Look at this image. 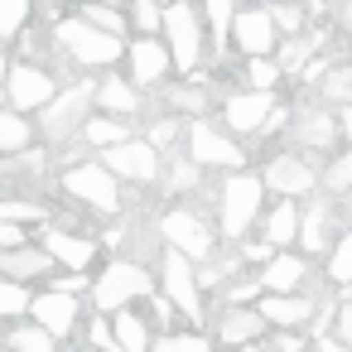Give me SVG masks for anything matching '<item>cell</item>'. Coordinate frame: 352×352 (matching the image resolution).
<instances>
[{
    "mask_svg": "<svg viewBox=\"0 0 352 352\" xmlns=\"http://www.w3.org/2000/svg\"><path fill=\"white\" fill-rule=\"evenodd\" d=\"M261 179L256 174H232L227 184H222V198H217V212H222V236H246V227L256 222V212H261Z\"/></svg>",
    "mask_w": 352,
    "mask_h": 352,
    "instance_id": "6da1fadb",
    "label": "cell"
},
{
    "mask_svg": "<svg viewBox=\"0 0 352 352\" xmlns=\"http://www.w3.org/2000/svg\"><path fill=\"white\" fill-rule=\"evenodd\" d=\"M92 102H97V87H92V82H78V87H68L63 97H54V107H44V116H39L44 135H49V140H68V135L87 131Z\"/></svg>",
    "mask_w": 352,
    "mask_h": 352,
    "instance_id": "7a4b0ae2",
    "label": "cell"
},
{
    "mask_svg": "<svg viewBox=\"0 0 352 352\" xmlns=\"http://www.w3.org/2000/svg\"><path fill=\"white\" fill-rule=\"evenodd\" d=\"M58 44H63V54H73V58L87 63V68H102V63H116V58H121V39L92 30L82 15H73V20L58 25Z\"/></svg>",
    "mask_w": 352,
    "mask_h": 352,
    "instance_id": "3957f363",
    "label": "cell"
},
{
    "mask_svg": "<svg viewBox=\"0 0 352 352\" xmlns=\"http://www.w3.org/2000/svg\"><path fill=\"white\" fill-rule=\"evenodd\" d=\"M140 294H150V270L135 265V261H111V265L102 270V280L92 285V299H97L102 314H107V309L121 314V304H131V299H140Z\"/></svg>",
    "mask_w": 352,
    "mask_h": 352,
    "instance_id": "277c9868",
    "label": "cell"
},
{
    "mask_svg": "<svg viewBox=\"0 0 352 352\" xmlns=\"http://www.w3.org/2000/svg\"><path fill=\"white\" fill-rule=\"evenodd\" d=\"M164 39H169V58L184 73H193L203 58V15L193 6H169L164 10Z\"/></svg>",
    "mask_w": 352,
    "mask_h": 352,
    "instance_id": "5b68a950",
    "label": "cell"
},
{
    "mask_svg": "<svg viewBox=\"0 0 352 352\" xmlns=\"http://www.w3.org/2000/svg\"><path fill=\"white\" fill-rule=\"evenodd\" d=\"M63 188L73 198H82L87 208H102V212H116L121 208V188H116V174L107 164H73L63 174Z\"/></svg>",
    "mask_w": 352,
    "mask_h": 352,
    "instance_id": "8992f818",
    "label": "cell"
},
{
    "mask_svg": "<svg viewBox=\"0 0 352 352\" xmlns=\"http://www.w3.org/2000/svg\"><path fill=\"white\" fill-rule=\"evenodd\" d=\"M164 299L184 314V318H203V289H198V270L188 265V256L164 251Z\"/></svg>",
    "mask_w": 352,
    "mask_h": 352,
    "instance_id": "52a82bcc",
    "label": "cell"
},
{
    "mask_svg": "<svg viewBox=\"0 0 352 352\" xmlns=\"http://www.w3.org/2000/svg\"><path fill=\"white\" fill-rule=\"evenodd\" d=\"M160 236L169 241V251H179V256H188V261L212 251V232H208V222H203L198 212H184V208H174V212L160 217Z\"/></svg>",
    "mask_w": 352,
    "mask_h": 352,
    "instance_id": "ba28073f",
    "label": "cell"
},
{
    "mask_svg": "<svg viewBox=\"0 0 352 352\" xmlns=\"http://www.w3.org/2000/svg\"><path fill=\"white\" fill-rule=\"evenodd\" d=\"M188 160H193V164H217V169H241L246 155H241L217 126L193 121V126H188Z\"/></svg>",
    "mask_w": 352,
    "mask_h": 352,
    "instance_id": "9c48e42d",
    "label": "cell"
},
{
    "mask_svg": "<svg viewBox=\"0 0 352 352\" xmlns=\"http://www.w3.org/2000/svg\"><path fill=\"white\" fill-rule=\"evenodd\" d=\"M102 164L116 174V179H131V184H150L155 174H160V150L150 145V140H126V145H116V150H107L102 155Z\"/></svg>",
    "mask_w": 352,
    "mask_h": 352,
    "instance_id": "30bf717a",
    "label": "cell"
},
{
    "mask_svg": "<svg viewBox=\"0 0 352 352\" xmlns=\"http://www.w3.org/2000/svg\"><path fill=\"white\" fill-rule=\"evenodd\" d=\"M10 107L15 111H34V107H54V73L39 63H20L10 68Z\"/></svg>",
    "mask_w": 352,
    "mask_h": 352,
    "instance_id": "8fae6325",
    "label": "cell"
},
{
    "mask_svg": "<svg viewBox=\"0 0 352 352\" xmlns=\"http://www.w3.org/2000/svg\"><path fill=\"white\" fill-rule=\"evenodd\" d=\"M261 184H265L270 193H280V198H289V203H294L299 193H314L318 174H314V164H304L299 155H275V160L265 164Z\"/></svg>",
    "mask_w": 352,
    "mask_h": 352,
    "instance_id": "7c38bea8",
    "label": "cell"
},
{
    "mask_svg": "<svg viewBox=\"0 0 352 352\" xmlns=\"http://www.w3.org/2000/svg\"><path fill=\"white\" fill-rule=\"evenodd\" d=\"M232 44H236L246 58H265V54L275 49V20H270V10H236Z\"/></svg>",
    "mask_w": 352,
    "mask_h": 352,
    "instance_id": "4fadbf2b",
    "label": "cell"
},
{
    "mask_svg": "<svg viewBox=\"0 0 352 352\" xmlns=\"http://www.w3.org/2000/svg\"><path fill=\"white\" fill-rule=\"evenodd\" d=\"M222 116L232 131H265V121L275 116V102H270V92H241V97L222 102Z\"/></svg>",
    "mask_w": 352,
    "mask_h": 352,
    "instance_id": "5bb4252c",
    "label": "cell"
},
{
    "mask_svg": "<svg viewBox=\"0 0 352 352\" xmlns=\"http://www.w3.org/2000/svg\"><path fill=\"white\" fill-rule=\"evenodd\" d=\"M256 309H261V318H265V323H275V328H299V323L318 318V314H314L318 304H314V299H304V294H265Z\"/></svg>",
    "mask_w": 352,
    "mask_h": 352,
    "instance_id": "9a60e30c",
    "label": "cell"
},
{
    "mask_svg": "<svg viewBox=\"0 0 352 352\" xmlns=\"http://www.w3.org/2000/svg\"><path fill=\"white\" fill-rule=\"evenodd\" d=\"M169 49L160 44V39H135L131 44V73H135V82L140 87H155V82H164V73H169Z\"/></svg>",
    "mask_w": 352,
    "mask_h": 352,
    "instance_id": "2e32d148",
    "label": "cell"
},
{
    "mask_svg": "<svg viewBox=\"0 0 352 352\" xmlns=\"http://www.w3.org/2000/svg\"><path fill=\"white\" fill-rule=\"evenodd\" d=\"M34 323L44 328V333H54V338H63V333H73V323H78V299H68V294H39L34 299Z\"/></svg>",
    "mask_w": 352,
    "mask_h": 352,
    "instance_id": "e0dca14e",
    "label": "cell"
},
{
    "mask_svg": "<svg viewBox=\"0 0 352 352\" xmlns=\"http://www.w3.org/2000/svg\"><path fill=\"white\" fill-rule=\"evenodd\" d=\"M338 116H328L323 107H304L299 111V121H294V140L299 145H309V150H328L333 140H338Z\"/></svg>",
    "mask_w": 352,
    "mask_h": 352,
    "instance_id": "ac0fdd59",
    "label": "cell"
},
{
    "mask_svg": "<svg viewBox=\"0 0 352 352\" xmlns=\"http://www.w3.org/2000/svg\"><path fill=\"white\" fill-rule=\"evenodd\" d=\"M44 251H49L54 261H63L68 270H82V265H92V256H97V246H92L87 236H73V232H44Z\"/></svg>",
    "mask_w": 352,
    "mask_h": 352,
    "instance_id": "d6986e66",
    "label": "cell"
},
{
    "mask_svg": "<svg viewBox=\"0 0 352 352\" xmlns=\"http://www.w3.org/2000/svg\"><path fill=\"white\" fill-rule=\"evenodd\" d=\"M0 270H6V275L20 285V280L49 275V270H54V256H49V251H34V246H20V251H0Z\"/></svg>",
    "mask_w": 352,
    "mask_h": 352,
    "instance_id": "ffe728a7",
    "label": "cell"
},
{
    "mask_svg": "<svg viewBox=\"0 0 352 352\" xmlns=\"http://www.w3.org/2000/svg\"><path fill=\"white\" fill-rule=\"evenodd\" d=\"M261 328H265V318H261V309H232L227 318H222V342L227 347H251L256 338H261Z\"/></svg>",
    "mask_w": 352,
    "mask_h": 352,
    "instance_id": "44dd1931",
    "label": "cell"
},
{
    "mask_svg": "<svg viewBox=\"0 0 352 352\" xmlns=\"http://www.w3.org/2000/svg\"><path fill=\"white\" fill-rule=\"evenodd\" d=\"M261 285H265L270 294H294V289L304 285V261H299V256H275V261L261 270Z\"/></svg>",
    "mask_w": 352,
    "mask_h": 352,
    "instance_id": "7402d4cb",
    "label": "cell"
},
{
    "mask_svg": "<svg viewBox=\"0 0 352 352\" xmlns=\"http://www.w3.org/2000/svg\"><path fill=\"white\" fill-rule=\"evenodd\" d=\"M299 222H304V212H299V203H289V198H280V203H275V212H270V222H265V241H270V246H285V241H299Z\"/></svg>",
    "mask_w": 352,
    "mask_h": 352,
    "instance_id": "603a6c76",
    "label": "cell"
},
{
    "mask_svg": "<svg viewBox=\"0 0 352 352\" xmlns=\"http://www.w3.org/2000/svg\"><path fill=\"white\" fill-rule=\"evenodd\" d=\"M111 328H116V347H121V352H150V328H145V318H140V314L121 309Z\"/></svg>",
    "mask_w": 352,
    "mask_h": 352,
    "instance_id": "cb8c5ba5",
    "label": "cell"
},
{
    "mask_svg": "<svg viewBox=\"0 0 352 352\" xmlns=\"http://www.w3.org/2000/svg\"><path fill=\"white\" fill-rule=\"evenodd\" d=\"M299 246H304V251H323V246H328V203H309V208H304Z\"/></svg>",
    "mask_w": 352,
    "mask_h": 352,
    "instance_id": "d4e9b609",
    "label": "cell"
},
{
    "mask_svg": "<svg viewBox=\"0 0 352 352\" xmlns=\"http://www.w3.org/2000/svg\"><path fill=\"white\" fill-rule=\"evenodd\" d=\"M97 102H102L107 111H116V116H135V107H140V97H135L121 78H107V82L97 87Z\"/></svg>",
    "mask_w": 352,
    "mask_h": 352,
    "instance_id": "484cf974",
    "label": "cell"
},
{
    "mask_svg": "<svg viewBox=\"0 0 352 352\" xmlns=\"http://www.w3.org/2000/svg\"><path fill=\"white\" fill-rule=\"evenodd\" d=\"M314 49H318V39H285L280 44V73H304L309 63H314Z\"/></svg>",
    "mask_w": 352,
    "mask_h": 352,
    "instance_id": "4316f807",
    "label": "cell"
},
{
    "mask_svg": "<svg viewBox=\"0 0 352 352\" xmlns=\"http://www.w3.org/2000/svg\"><path fill=\"white\" fill-rule=\"evenodd\" d=\"M82 140H87V145H97V150L107 155V150L126 145V126H121V121H102V116H92V121H87V131H82Z\"/></svg>",
    "mask_w": 352,
    "mask_h": 352,
    "instance_id": "83f0119b",
    "label": "cell"
},
{
    "mask_svg": "<svg viewBox=\"0 0 352 352\" xmlns=\"http://www.w3.org/2000/svg\"><path fill=\"white\" fill-rule=\"evenodd\" d=\"M25 145H30V121H25L20 111H0V150L15 155V150H25Z\"/></svg>",
    "mask_w": 352,
    "mask_h": 352,
    "instance_id": "f1b7e54d",
    "label": "cell"
},
{
    "mask_svg": "<svg viewBox=\"0 0 352 352\" xmlns=\"http://www.w3.org/2000/svg\"><path fill=\"white\" fill-rule=\"evenodd\" d=\"M328 280H333V285H342V289L352 285V227L342 232V241H338V246H333V256H328Z\"/></svg>",
    "mask_w": 352,
    "mask_h": 352,
    "instance_id": "f546056e",
    "label": "cell"
},
{
    "mask_svg": "<svg viewBox=\"0 0 352 352\" xmlns=\"http://www.w3.org/2000/svg\"><path fill=\"white\" fill-rule=\"evenodd\" d=\"M203 15H208V25H212V44L222 49V44L232 39V30H236V10H232V0H212Z\"/></svg>",
    "mask_w": 352,
    "mask_h": 352,
    "instance_id": "4dcf8cb0",
    "label": "cell"
},
{
    "mask_svg": "<svg viewBox=\"0 0 352 352\" xmlns=\"http://www.w3.org/2000/svg\"><path fill=\"white\" fill-rule=\"evenodd\" d=\"M30 309H34V299H30L25 285L0 280V318H20V314H30Z\"/></svg>",
    "mask_w": 352,
    "mask_h": 352,
    "instance_id": "1f68e13d",
    "label": "cell"
},
{
    "mask_svg": "<svg viewBox=\"0 0 352 352\" xmlns=\"http://www.w3.org/2000/svg\"><path fill=\"white\" fill-rule=\"evenodd\" d=\"M82 20H87L92 30L111 34V39H126V15H121V10H111V6H87V10H82Z\"/></svg>",
    "mask_w": 352,
    "mask_h": 352,
    "instance_id": "d6a6232c",
    "label": "cell"
},
{
    "mask_svg": "<svg viewBox=\"0 0 352 352\" xmlns=\"http://www.w3.org/2000/svg\"><path fill=\"white\" fill-rule=\"evenodd\" d=\"M164 184H169V193H188V188H198V164L184 160V155H169V174H164Z\"/></svg>",
    "mask_w": 352,
    "mask_h": 352,
    "instance_id": "836d02e7",
    "label": "cell"
},
{
    "mask_svg": "<svg viewBox=\"0 0 352 352\" xmlns=\"http://www.w3.org/2000/svg\"><path fill=\"white\" fill-rule=\"evenodd\" d=\"M323 188H328V193H352V150L338 155V160L323 169Z\"/></svg>",
    "mask_w": 352,
    "mask_h": 352,
    "instance_id": "e575fe53",
    "label": "cell"
},
{
    "mask_svg": "<svg viewBox=\"0 0 352 352\" xmlns=\"http://www.w3.org/2000/svg\"><path fill=\"white\" fill-rule=\"evenodd\" d=\"M246 82H251V92H270V87L280 82V63H270V58H251V63H246Z\"/></svg>",
    "mask_w": 352,
    "mask_h": 352,
    "instance_id": "d590c367",
    "label": "cell"
},
{
    "mask_svg": "<svg viewBox=\"0 0 352 352\" xmlns=\"http://www.w3.org/2000/svg\"><path fill=\"white\" fill-rule=\"evenodd\" d=\"M10 347H15V352H54V333H44L39 323H34V328H15Z\"/></svg>",
    "mask_w": 352,
    "mask_h": 352,
    "instance_id": "8d00e7d4",
    "label": "cell"
},
{
    "mask_svg": "<svg viewBox=\"0 0 352 352\" xmlns=\"http://www.w3.org/2000/svg\"><path fill=\"white\" fill-rule=\"evenodd\" d=\"M323 97L328 102H342V111H347L352 107V68H333L323 78Z\"/></svg>",
    "mask_w": 352,
    "mask_h": 352,
    "instance_id": "74e56055",
    "label": "cell"
},
{
    "mask_svg": "<svg viewBox=\"0 0 352 352\" xmlns=\"http://www.w3.org/2000/svg\"><path fill=\"white\" fill-rule=\"evenodd\" d=\"M25 20H30V6H25V0H0V39H15Z\"/></svg>",
    "mask_w": 352,
    "mask_h": 352,
    "instance_id": "f35d334b",
    "label": "cell"
},
{
    "mask_svg": "<svg viewBox=\"0 0 352 352\" xmlns=\"http://www.w3.org/2000/svg\"><path fill=\"white\" fill-rule=\"evenodd\" d=\"M131 25H135V30L150 39L155 30H164V10H155L150 0H135V10H131Z\"/></svg>",
    "mask_w": 352,
    "mask_h": 352,
    "instance_id": "ab89813d",
    "label": "cell"
},
{
    "mask_svg": "<svg viewBox=\"0 0 352 352\" xmlns=\"http://www.w3.org/2000/svg\"><path fill=\"white\" fill-rule=\"evenodd\" d=\"M155 352H212V347H208V338H198V333H169Z\"/></svg>",
    "mask_w": 352,
    "mask_h": 352,
    "instance_id": "60d3db41",
    "label": "cell"
},
{
    "mask_svg": "<svg viewBox=\"0 0 352 352\" xmlns=\"http://www.w3.org/2000/svg\"><path fill=\"white\" fill-rule=\"evenodd\" d=\"M39 217H44L39 203H0V222H15L20 227V222H39Z\"/></svg>",
    "mask_w": 352,
    "mask_h": 352,
    "instance_id": "b9f144b4",
    "label": "cell"
},
{
    "mask_svg": "<svg viewBox=\"0 0 352 352\" xmlns=\"http://www.w3.org/2000/svg\"><path fill=\"white\" fill-rule=\"evenodd\" d=\"M270 20H275V30H285L289 39H299V30H304V10H294V6H275Z\"/></svg>",
    "mask_w": 352,
    "mask_h": 352,
    "instance_id": "7bdbcfd3",
    "label": "cell"
},
{
    "mask_svg": "<svg viewBox=\"0 0 352 352\" xmlns=\"http://www.w3.org/2000/svg\"><path fill=\"white\" fill-rule=\"evenodd\" d=\"M174 135H179V121H160V126H155V131H150L145 140H150V145H155V150L164 155V150L174 145Z\"/></svg>",
    "mask_w": 352,
    "mask_h": 352,
    "instance_id": "ee69618b",
    "label": "cell"
},
{
    "mask_svg": "<svg viewBox=\"0 0 352 352\" xmlns=\"http://www.w3.org/2000/svg\"><path fill=\"white\" fill-rule=\"evenodd\" d=\"M174 107L179 111H203V87H179L174 92Z\"/></svg>",
    "mask_w": 352,
    "mask_h": 352,
    "instance_id": "f6af8a7d",
    "label": "cell"
},
{
    "mask_svg": "<svg viewBox=\"0 0 352 352\" xmlns=\"http://www.w3.org/2000/svg\"><path fill=\"white\" fill-rule=\"evenodd\" d=\"M20 246H25V227L0 222V251H20Z\"/></svg>",
    "mask_w": 352,
    "mask_h": 352,
    "instance_id": "bcb514c9",
    "label": "cell"
},
{
    "mask_svg": "<svg viewBox=\"0 0 352 352\" xmlns=\"http://www.w3.org/2000/svg\"><path fill=\"white\" fill-rule=\"evenodd\" d=\"M338 338H342L347 352H352V304H338Z\"/></svg>",
    "mask_w": 352,
    "mask_h": 352,
    "instance_id": "7dc6e473",
    "label": "cell"
},
{
    "mask_svg": "<svg viewBox=\"0 0 352 352\" xmlns=\"http://www.w3.org/2000/svg\"><path fill=\"white\" fill-rule=\"evenodd\" d=\"M78 289H87V275H63V280L54 285V294H68V299H73Z\"/></svg>",
    "mask_w": 352,
    "mask_h": 352,
    "instance_id": "c3c4849f",
    "label": "cell"
},
{
    "mask_svg": "<svg viewBox=\"0 0 352 352\" xmlns=\"http://www.w3.org/2000/svg\"><path fill=\"white\" fill-rule=\"evenodd\" d=\"M318 352H347V342H342V338H328V333H323V338H318Z\"/></svg>",
    "mask_w": 352,
    "mask_h": 352,
    "instance_id": "681fc988",
    "label": "cell"
},
{
    "mask_svg": "<svg viewBox=\"0 0 352 352\" xmlns=\"http://www.w3.org/2000/svg\"><path fill=\"white\" fill-rule=\"evenodd\" d=\"M155 318L169 323V318H174V304H169V299H155Z\"/></svg>",
    "mask_w": 352,
    "mask_h": 352,
    "instance_id": "f907efd6",
    "label": "cell"
},
{
    "mask_svg": "<svg viewBox=\"0 0 352 352\" xmlns=\"http://www.w3.org/2000/svg\"><path fill=\"white\" fill-rule=\"evenodd\" d=\"M275 347H280V352H299V338H294V333H280V342H275Z\"/></svg>",
    "mask_w": 352,
    "mask_h": 352,
    "instance_id": "816d5d0a",
    "label": "cell"
},
{
    "mask_svg": "<svg viewBox=\"0 0 352 352\" xmlns=\"http://www.w3.org/2000/svg\"><path fill=\"white\" fill-rule=\"evenodd\" d=\"M338 126H342V135H347V140H352V107H347V111H342V116H338Z\"/></svg>",
    "mask_w": 352,
    "mask_h": 352,
    "instance_id": "f5cc1de1",
    "label": "cell"
},
{
    "mask_svg": "<svg viewBox=\"0 0 352 352\" xmlns=\"http://www.w3.org/2000/svg\"><path fill=\"white\" fill-rule=\"evenodd\" d=\"M0 78H6V82H10V68H6V58H0Z\"/></svg>",
    "mask_w": 352,
    "mask_h": 352,
    "instance_id": "db71d44e",
    "label": "cell"
},
{
    "mask_svg": "<svg viewBox=\"0 0 352 352\" xmlns=\"http://www.w3.org/2000/svg\"><path fill=\"white\" fill-rule=\"evenodd\" d=\"M241 352H265V347H261V342H251V347H241Z\"/></svg>",
    "mask_w": 352,
    "mask_h": 352,
    "instance_id": "11a10c76",
    "label": "cell"
}]
</instances>
